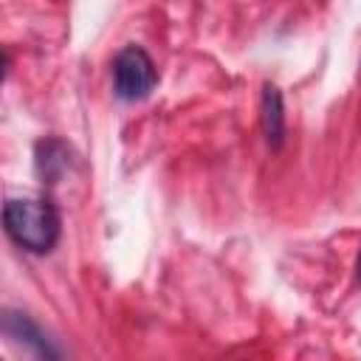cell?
Returning a JSON list of instances; mask_svg holds the SVG:
<instances>
[{
	"mask_svg": "<svg viewBox=\"0 0 361 361\" xmlns=\"http://www.w3.org/2000/svg\"><path fill=\"white\" fill-rule=\"evenodd\" d=\"M3 333L28 350L31 361H68V355L62 353V347L51 338L48 330H42L28 313L23 310H6L3 313Z\"/></svg>",
	"mask_w": 361,
	"mask_h": 361,
	"instance_id": "cell-3",
	"label": "cell"
},
{
	"mask_svg": "<svg viewBox=\"0 0 361 361\" xmlns=\"http://www.w3.org/2000/svg\"><path fill=\"white\" fill-rule=\"evenodd\" d=\"M6 234L28 254H48L59 243L62 220L51 200L42 197H8L3 206Z\"/></svg>",
	"mask_w": 361,
	"mask_h": 361,
	"instance_id": "cell-1",
	"label": "cell"
},
{
	"mask_svg": "<svg viewBox=\"0 0 361 361\" xmlns=\"http://www.w3.org/2000/svg\"><path fill=\"white\" fill-rule=\"evenodd\" d=\"M259 124H262V135L265 144L271 149H282L285 144V104H282V93L276 85H262V96H259Z\"/></svg>",
	"mask_w": 361,
	"mask_h": 361,
	"instance_id": "cell-4",
	"label": "cell"
},
{
	"mask_svg": "<svg viewBox=\"0 0 361 361\" xmlns=\"http://www.w3.org/2000/svg\"><path fill=\"white\" fill-rule=\"evenodd\" d=\"M358 276H361V257H358Z\"/></svg>",
	"mask_w": 361,
	"mask_h": 361,
	"instance_id": "cell-6",
	"label": "cell"
},
{
	"mask_svg": "<svg viewBox=\"0 0 361 361\" xmlns=\"http://www.w3.org/2000/svg\"><path fill=\"white\" fill-rule=\"evenodd\" d=\"M56 149H62V141H56V138H48V141L37 144V172L45 180H56V175L68 169V158H65L68 149L62 155H56Z\"/></svg>",
	"mask_w": 361,
	"mask_h": 361,
	"instance_id": "cell-5",
	"label": "cell"
},
{
	"mask_svg": "<svg viewBox=\"0 0 361 361\" xmlns=\"http://www.w3.org/2000/svg\"><path fill=\"white\" fill-rule=\"evenodd\" d=\"M158 85V68L141 45H124L113 59V93L121 102H144Z\"/></svg>",
	"mask_w": 361,
	"mask_h": 361,
	"instance_id": "cell-2",
	"label": "cell"
}]
</instances>
